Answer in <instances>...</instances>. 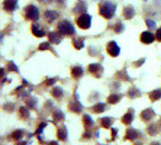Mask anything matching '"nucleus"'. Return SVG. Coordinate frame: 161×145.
I'll return each instance as SVG.
<instances>
[{
  "label": "nucleus",
  "mask_w": 161,
  "mask_h": 145,
  "mask_svg": "<svg viewBox=\"0 0 161 145\" xmlns=\"http://www.w3.org/2000/svg\"><path fill=\"white\" fill-rule=\"evenodd\" d=\"M115 12H116V5L110 1L103 2L99 7V13L106 19H110L115 14Z\"/></svg>",
  "instance_id": "f257e3e1"
},
{
  "label": "nucleus",
  "mask_w": 161,
  "mask_h": 145,
  "mask_svg": "<svg viewBox=\"0 0 161 145\" xmlns=\"http://www.w3.org/2000/svg\"><path fill=\"white\" fill-rule=\"evenodd\" d=\"M58 29L62 35H68V36L74 35L76 32L74 26L71 24V22H69L67 20L61 21L58 25Z\"/></svg>",
  "instance_id": "f03ea898"
},
{
  "label": "nucleus",
  "mask_w": 161,
  "mask_h": 145,
  "mask_svg": "<svg viewBox=\"0 0 161 145\" xmlns=\"http://www.w3.org/2000/svg\"><path fill=\"white\" fill-rule=\"evenodd\" d=\"M25 15H26V18L27 20L36 21V20L39 19L40 12H39V10H38V8L36 6L29 5L25 9Z\"/></svg>",
  "instance_id": "7ed1b4c3"
},
{
  "label": "nucleus",
  "mask_w": 161,
  "mask_h": 145,
  "mask_svg": "<svg viewBox=\"0 0 161 145\" xmlns=\"http://www.w3.org/2000/svg\"><path fill=\"white\" fill-rule=\"evenodd\" d=\"M76 24L80 28L88 29L91 26V16L87 14V13H83L78 17V19L76 21Z\"/></svg>",
  "instance_id": "20e7f679"
},
{
  "label": "nucleus",
  "mask_w": 161,
  "mask_h": 145,
  "mask_svg": "<svg viewBox=\"0 0 161 145\" xmlns=\"http://www.w3.org/2000/svg\"><path fill=\"white\" fill-rule=\"evenodd\" d=\"M106 51L111 57H117L120 54V47L116 41H110L106 46Z\"/></svg>",
  "instance_id": "39448f33"
},
{
  "label": "nucleus",
  "mask_w": 161,
  "mask_h": 145,
  "mask_svg": "<svg viewBox=\"0 0 161 145\" xmlns=\"http://www.w3.org/2000/svg\"><path fill=\"white\" fill-rule=\"evenodd\" d=\"M3 8L7 12H14L18 8V2L17 0H5Z\"/></svg>",
  "instance_id": "423d86ee"
},
{
  "label": "nucleus",
  "mask_w": 161,
  "mask_h": 145,
  "mask_svg": "<svg viewBox=\"0 0 161 145\" xmlns=\"http://www.w3.org/2000/svg\"><path fill=\"white\" fill-rule=\"evenodd\" d=\"M89 71L96 77H100L103 73V67L98 63H92L89 66Z\"/></svg>",
  "instance_id": "0eeeda50"
},
{
  "label": "nucleus",
  "mask_w": 161,
  "mask_h": 145,
  "mask_svg": "<svg viewBox=\"0 0 161 145\" xmlns=\"http://www.w3.org/2000/svg\"><path fill=\"white\" fill-rule=\"evenodd\" d=\"M48 38L51 42L55 43V44H59L62 41V34L60 31L59 32L52 31L48 34Z\"/></svg>",
  "instance_id": "6e6552de"
},
{
  "label": "nucleus",
  "mask_w": 161,
  "mask_h": 145,
  "mask_svg": "<svg viewBox=\"0 0 161 145\" xmlns=\"http://www.w3.org/2000/svg\"><path fill=\"white\" fill-rule=\"evenodd\" d=\"M140 41L143 43L149 44L152 43L154 41V36L152 32L150 31H144L141 35H140Z\"/></svg>",
  "instance_id": "1a4fd4ad"
},
{
  "label": "nucleus",
  "mask_w": 161,
  "mask_h": 145,
  "mask_svg": "<svg viewBox=\"0 0 161 145\" xmlns=\"http://www.w3.org/2000/svg\"><path fill=\"white\" fill-rule=\"evenodd\" d=\"M141 119L145 122H149L151 121L154 117V112L152 109H147L145 110H143L141 112Z\"/></svg>",
  "instance_id": "9d476101"
},
{
  "label": "nucleus",
  "mask_w": 161,
  "mask_h": 145,
  "mask_svg": "<svg viewBox=\"0 0 161 145\" xmlns=\"http://www.w3.org/2000/svg\"><path fill=\"white\" fill-rule=\"evenodd\" d=\"M44 16H45V19L49 23H52L59 17V13L55 11H46L44 13Z\"/></svg>",
  "instance_id": "9b49d317"
},
{
  "label": "nucleus",
  "mask_w": 161,
  "mask_h": 145,
  "mask_svg": "<svg viewBox=\"0 0 161 145\" xmlns=\"http://www.w3.org/2000/svg\"><path fill=\"white\" fill-rule=\"evenodd\" d=\"M32 33L36 36V37H43L45 35V31L37 24H33L32 27H31Z\"/></svg>",
  "instance_id": "f8f14e48"
},
{
  "label": "nucleus",
  "mask_w": 161,
  "mask_h": 145,
  "mask_svg": "<svg viewBox=\"0 0 161 145\" xmlns=\"http://www.w3.org/2000/svg\"><path fill=\"white\" fill-rule=\"evenodd\" d=\"M124 16L125 19H132L135 16V9L133 6H127L124 10Z\"/></svg>",
  "instance_id": "ddd939ff"
},
{
  "label": "nucleus",
  "mask_w": 161,
  "mask_h": 145,
  "mask_svg": "<svg viewBox=\"0 0 161 145\" xmlns=\"http://www.w3.org/2000/svg\"><path fill=\"white\" fill-rule=\"evenodd\" d=\"M69 108L70 109L73 111V112H76V113H79L82 109V106L81 104L77 101V100H74L70 103L69 105Z\"/></svg>",
  "instance_id": "4468645a"
},
{
  "label": "nucleus",
  "mask_w": 161,
  "mask_h": 145,
  "mask_svg": "<svg viewBox=\"0 0 161 145\" xmlns=\"http://www.w3.org/2000/svg\"><path fill=\"white\" fill-rule=\"evenodd\" d=\"M86 10H87L86 3L84 1H78V3L76 5V7L74 9V12H76V13H82Z\"/></svg>",
  "instance_id": "2eb2a0df"
},
{
  "label": "nucleus",
  "mask_w": 161,
  "mask_h": 145,
  "mask_svg": "<svg viewBox=\"0 0 161 145\" xmlns=\"http://www.w3.org/2000/svg\"><path fill=\"white\" fill-rule=\"evenodd\" d=\"M67 137H68V132H67V128L65 126H61L59 131H58V138L59 139L64 141L67 139Z\"/></svg>",
  "instance_id": "dca6fc26"
},
{
  "label": "nucleus",
  "mask_w": 161,
  "mask_h": 145,
  "mask_svg": "<svg viewBox=\"0 0 161 145\" xmlns=\"http://www.w3.org/2000/svg\"><path fill=\"white\" fill-rule=\"evenodd\" d=\"M83 69L80 67V66H76L72 69V75L75 77V78H79L82 76L83 75Z\"/></svg>",
  "instance_id": "f3484780"
},
{
  "label": "nucleus",
  "mask_w": 161,
  "mask_h": 145,
  "mask_svg": "<svg viewBox=\"0 0 161 145\" xmlns=\"http://www.w3.org/2000/svg\"><path fill=\"white\" fill-rule=\"evenodd\" d=\"M150 99L152 101H156L158 99L161 98V89H154L153 90L151 93H150Z\"/></svg>",
  "instance_id": "a211bd4d"
},
{
  "label": "nucleus",
  "mask_w": 161,
  "mask_h": 145,
  "mask_svg": "<svg viewBox=\"0 0 161 145\" xmlns=\"http://www.w3.org/2000/svg\"><path fill=\"white\" fill-rule=\"evenodd\" d=\"M83 122H84V125L85 127L88 129V128H90L92 125H93V121L91 119V117L88 114H85L83 116Z\"/></svg>",
  "instance_id": "6ab92c4d"
},
{
  "label": "nucleus",
  "mask_w": 161,
  "mask_h": 145,
  "mask_svg": "<svg viewBox=\"0 0 161 145\" xmlns=\"http://www.w3.org/2000/svg\"><path fill=\"white\" fill-rule=\"evenodd\" d=\"M138 131L136 129H128L126 131V135H125V138L133 140L134 138H136L138 137Z\"/></svg>",
  "instance_id": "aec40b11"
},
{
  "label": "nucleus",
  "mask_w": 161,
  "mask_h": 145,
  "mask_svg": "<svg viewBox=\"0 0 161 145\" xmlns=\"http://www.w3.org/2000/svg\"><path fill=\"white\" fill-rule=\"evenodd\" d=\"M73 44L76 49H81L84 47V40L82 38H75L73 39Z\"/></svg>",
  "instance_id": "412c9836"
},
{
  "label": "nucleus",
  "mask_w": 161,
  "mask_h": 145,
  "mask_svg": "<svg viewBox=\"0 0 161 145\" xmlns=\"http://www.w3.org/2000/svg\"><path fill=\"white\" fill-rule=\"evenodd\" d=\"M134 117H133V113L132 112H127L126 114H124V116L123 117L122 121L124 124H129L132 123Z\"/></svg>",
  "instance_id": "4be33fe9"
},
{
  "label": "nucleus",
  "mask_w": 161,
  "mask_h": 145,
  "mask_svg": "<svg viewBox=\"0 0 161 145\" xmlns=\"http://www.w3.org/2000/svg\"><path fill=\"white\" fill-rule=\"evenodd\" d=\"M53 118H54V120H55L56 122H61V121L64 120V114L61 110H56L55 112H54V114H53Z\"/></svg>",
  "instance_id": "5701e85b"
},
{
  "label": "nucleus",
  "mask_w": 161,
  "mask_h": 145,
  "mask_svg": "<svg viewBox=\"0 0 161 145\" xmlns=\"http://www.w3.org/2000/svg\"><path fill=\"white\" fill-rule=\"evenodd\" d=\"M112 123V120L109 117H104L101 119V124L105 128H110Z\"/></svg>",
  "instance_id": "b1692460"
},
{
  "label": "nucleus",
  "mask_w": 161,
  "mask_h": 145,
  "mask_svg": "<svg viewBox=\"0 0 161 145\" xmlns=\"http://www.w3.org/2000/svg\"><path fill=\"white\" fill-rule=\"evenodd\" d=\"M92 109H93V111H94L95 113H102V112H104L105 109V104H104V103L96 104V105L92 108Z\"/></svg>",
  "instance_id": "393cba45"
},
{
  "label": "nucleus",
  "mask_w": 161,
  "mask_h": 145,
  "mask_svg": "<svg viewBox=\"0 0 161 145\" xmlns=\"http://www.w3.org/2000/svg\"><path fill=\"white\" fill-rule=\"evenodd\" d=\"M121 97L122 96H120L119 94H111L109 98H107V100H109V103L110 104H117L120 100H121Z\"/></svg>",
  "instance_id": "a878e982"
},
{
  "label": "nucleus",
  "mask_w": 161,
  "mask_h": 145,
  "mask_svg": "<svg viewBox=\"0 0 161 145\" xmlns=\"http://www.w3.org/2000/svg\"><path fill=\"white\" fill-rule=\"evenodd\" d=\"M62 94H63L62 89H61L60 87L54 88V89H53V90H52V95L54 96V97H56V98H60V97H61Z\"/></svg>",
  "instance_id": "bb28decb"
},
{
  "label": "nucleus",
  "mask_w": 161,
  "mask_h": 145,
  "mask_svg": "<svg viewBox=\"0 0 161 145\" xmlns=\"http://www.w3.org/2000/svg\"><path fill=\"white\" fill-rule=\"evenodd\" d=\"M7 69H8L9 71H12V72L19 73L18 68H17V66L15 65V63H14L13 61H10V62L7 64Z\"/></svg>",
  "instance_id": "cd10ccee"
},
{
  "label": "nucleus",
  "mask_w": 161,
  "mask_h": 145,
  "mask_svg": "<svg viewBox=\"0 0 161 145\" xmlns=\"http://www.w3.org/2000/svg\"><path fill=\"white\" fill-rule=\"evenodd\" d=\"M114 30L117 32V33H122L124 30V26L123 23H117L114 27Z\"/></svg>",
  "instance_id": "c85d7f7f"
},
{
  "label": "nucleus",
  "mask_w": 161,
  "mask_h": 145,
  "mask_svg": "<svg viewBox=\"0 0 161 145\" xmlns=\"http://www.w3.org/2000/svg\"><path fill=\"white\" fill-rule=\"evenodd\" d=\"M20 114H21V116H22V118L23 119H27V117H28V115H29V112H28V109H27V108H21L20 109Z\"/></svg>",
  "instance_id": "c756f323"
},
{
  "label": "nucleus",
  "mask_w": 161,
  "mask_h": 145,
  "mask_svg": "<svg viewBox=\"0 0 161 145\" xmlns=\"http://www.w3.org/2000/svg\"><path fill=\"white\" fill-rule=\"evenodd\" d=\"M23 135H24V132L22 130H16L13 134H12V137L14 139H20L23 138Z\"/></svg>",
  "instance_id": "7c9ffc66"
},
{
  "label": "nucleus",
  "mask_w": 161,
  "mask_h": 145,
  "mask_svg": "<svg viewBox=\"0 0 161 145\" xmlns=\"http://www.w3.org/2000/svg\"><path fill=\"white\" fill-rule=\"evenodd\" d=\"M137 92H139V90L136 89V88H133V89H131L130 90H129V92H128V94H129V96L131 98H135V97H138V96H139L140 94H137Z\"/></svg>",
  "instance_id": "2f4dec72"
},
{
  "label": "nucleus",
  "mask_w": 161,
  "mask_h": 145,
  "mask_svg": "<svg viewBox=\"0 0 161 145\" xmlns=\"http://www.w3.org/2000/svg\"><path fill=\"white\" fill-rule=\"evenodd\" d=\"M146 24H147V27H148L151 30L154 29L155 27H156L155 22H154L153 20H146Z\"/></svg>",
  "instance_id": "473e14b6"
},
{
  "label": "nucleus",
  "mask_w": 161,
  "mask_h": 145,
  "mask_svg": "<svg viewBox=\"0 0 161 145\" xmlns=\"http://www.w3.org/2000/svg\"><path fill=\"white\" fill-rule=\"evenodd\" d=\"M39 49L40 50H48V49H50V45H49L48 42H42V43L40 44Z\"/></svg>",
  "instance_id": "72a5a7b5"
},
{
  "label": "nucleus",
  "mask_w": 161,
  "mask_h": 145,
  "mask_svg": "<svg viewBox=\"0 0 161 145\" xmlns=\"http://www.w3.org/2000/svg\"><path fill=\"white\" fill-rule=\"evenodd\" d=\"M45 126H46V123H42L41 124H40V126L37 128V131H36V133H37V134H41V133L42 132V129H43Z\"/></svg>",
  "instance_id": "f704fd0d"
},
{
  "label": "nucleus",
  "mask_w": 161,
  "mask_h": 145,
  "mask_svg": "<svg viewBox=\"0 0 161 145\" xmlns=\"http://www.w3.org/2000/svg\"><path fill=\"white\" fill-rule=\"evenodd\" d=\"M155 37H156V39H157V41H161V27H160V28H158V30L156 31V35H155Z\"/></svg>",
  "instance_id": "c9c22d12"
},
{
  "label": "nucleus",
  "mask_w": 161,
  "mask_h": 145,
  "mask_svg": "<svg viewBox=\"0 0 161 145\" xmlns=\"http://www.w3.org/2000/svg\"><path fill=\"white\" fill-rule=\"evenodd\" d=\"M55 82H56V80H55V79L51 78V79H48V80L46 81V84H47V86H51V85H53Z\"/></svg>",
  "instance_id": "e433bc0d"
},
{
  "label": "nucleus",
  "mask_w": 161,
  "mask_h": 145,
  "mask_svg": "<svg viewBox=\"0 0 161 145\" xmlns=\"http://www.w3.org/2000/svg\"><path fill=\"white\" fill-rule=\"evenodd\" d=\"M41 3H50L52 0H40Z\"/></svg>",
  "instance_id": "4c0bfd02"
},
{
  "label": "nucleus",
  "mask_w": 161,
  "mask_h": 145,
  "mask_svg": "<svg viewBox=\"0 0 161 145\" xmlns=\"http://www.w3.org/2000/svg\"><path fill=\"white\" fill-rule=\"evenodd\" d=\"M145 1H146V0H145Z\"/></svg>",
  "instance_id": "58836bf2"
}]
</instances>
